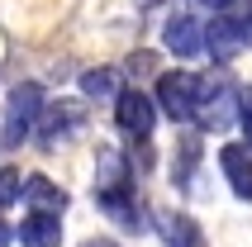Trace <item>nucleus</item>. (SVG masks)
<instances>
[{"label": "nucleus", "mask_w": 252, "mask_h": 247, "mask_svg": "<svg viewBox=\"0 0 252 247\" xmlns=\"http://www.w3.org/2000/svg\"><path fill=\"white\" fill-rule=\"evenodd\" d=\"M148 223H153V233L162 238L167 247H210L205 233H200V223L186 214V209H171V205H157L148 209Z\"/></svg>", "instance_id": "6e6552de"}, {"label": "nucleus", "mask_w": 252, "mask_h": 247, "mask_svg": "<svg viewBox=\"0 0 252 247\" xmlns=\"http://www.w3.org/2000/svg\"><path fill=\"white\" fill-rule=\"evenodd\" d=\"M243 38H248V48H252V5L243 10Z\"/></svg>", "instance_id": "a211bd4d"}, {"label": "nucleus", "mask_w": 252, "mask_h": 247, "mask_svg": "<svg viewBox=\"0 0 252 247\" xmlns=\"http://www.w3.org/2000/svg\"><path fill=\"white\" fill-rule=\"evenodd\" d=\"M10 243H14V228H10L5 219H0V247H10Z\"/></svg>", "instance_id": "6ab92c4d"}, {"label": "nucleus", "mask_w": 252, "mask_h": 247, "mask_svg": "<svg viewBox=\"0 0 252 247\" xmlns=\"http://www.w3.org/2000/svg\"><path fill=\"white\" fill-rule=\"evenodd\" d=\"M195 10H210V14H228V10H243L248 0H190Z\"/></svg>", "instance_id": "f3484780"}, {"label": "nucleus", "mask_w": 252, "mask_h": 247, "mask_svg": "<svg viewBox=\"0 0 252 247\" xmlns=\"http://www.w3.org/2000/svg\"><path fill=\"white\" fill-rule=\"evenodd\" d=\"M43 86L38 81H19L10 91V100H5V114H0V143L5 148H19V143H29L33 138V124H38L43 114Z\"/></svg>", "instance_id": "7ed1b4c3"}, {"label": "nucleus", "mask_w": 252, "mask_h": 247, "mask_svg": "<svg viewBox=\"0 0 252 247\" xmlns=\"http://www.w3.org/2000/svg\"><path fill=\"white\" fill-rule=\"evenodd\" d=\"M195 166H200V138L186 133L181 138V152H176V171H171V181H176L181 190H190V185H195Z\"/></svg>", "instance_id": "4468645a"}, {"label": "nucleus", "mask_w": 252, "mask_h": 247, "mask_svg": "<svg viewBox=\"0 0 252 247\" xmlns=\"http://www.w3.org/2000/svg\"><path fill=\"white\" fill-rule=\"evenodd\" d=\"M195 86H200L195 71H162L153 91L157 114H167L171 124H190L195 119Z\"/></svg>", "instance_id": "423d86ee"}, {"label": "nucleus", "mask_w": 252, "mask_h": 247, "mask_svg": "<svg viewBox=\"0 0 252 247\" xmlns=\"http://www.w3.org/2000/svg\"><path fill=\"white\" fill-rule=\"evenodd\" d=\"M219 171L228 176L238 200H252V148L248 143H224L219 148Z\"/></svg>", "instance_id": "9b49d317"}, {"label": "nucleus", "mask_w": 252, "mask_h": 247, "mask_svg": "<svg viewBox=\"0 0 252 247\" xmlns=\"http://www.w3.org/2000/svg\"><path fill=\"white\" fill-rule=\"evenodd\" d=\"M114 124H119V133L133 143V148H148V138L157 128V105L148 91L138 86H124L119 95H114Z\"/></svg>", "instance_id": "20e7f679"}, {"label": "nucleus", "mask_w": 252, "mask_h": 247, "mask_svg": "<svg viewBox=\"0 0 252 247\" xmlns=\"http://www.w3.org/2000/svg\"><path fill=\"white\" fill-rule=\"evenodd\" d=\"M162 48L171 57H200L205 53V24H200L195 14H171L167 24H162Z\"/></svg>", "instance_id": "1a4fd4ad"}, {"label": "nucleus", "mask_w": 252, "mask_h": 247, "mask_svg": "<svg viewBox=\"0 0 252 247\" xmlns=\"http://www.w3.org/2000/svg\"><path fill=\"white\" fill-rule=\"evenodd\" d=\"M119 91H124V71H119V67H91V71H81V100L114 105Z\"/></svg>", "instance_id": "f8f14e48"}, {"label": "nucleus", "mask_w": 252, "mask_h": 247, "mask_svg": "<svg viewBox=\"0 0 252 247\" xmlns=\"http://www.w3.org/2000/svg\"><path fill=\"white\" fill-rule=\"evenodd\" d=\"M19 190H24L19 166H0V214H5L10 205H19Z\"/></svg>", "instance_id": "2eb2a0df"}, {"label": "nucleus", "mask_w": 252, "mask_h": 247, "mask_svg": "<svg viewBox=\"0 0 252 247\" xmlns=\"http://www.w3.org/2000/svg\"><path fill=\"white\" fill-rule=\"evenodd\" d=\"M14 238L24 247H57L62 243V219L57 214H24V223L14 228Z\"/></svg>", "instance_id": "ddd939ff"}, {"label": "nucleus", "mask_w": 252, "mask_h": 247, "mask_svg": "<svg viewBox=\"0 0 252 247\" xmlns=\"http://www.w3.org/2000/svg\"><path fill=\"white\" fill-rule=\"evenodd\" d=\"M19 200H24L29 214H57V219H62V209H67V190H62L53 176H24Z\"/></svg>", "instance_id": "9d476101"}, {"label": "nucleus", "mask_w": 252, "mask_h": 247, "mask_svg": "<svg viewBox=\"0 0 252 247\" xmlns=\"http://www.w3.org/2000/svg\"><path fill=\"white\" fill-rule=\"evenodd\" d=\"M81 247H119V243H114V238H86Z\"/></svg>", "instance_id": "aec40b11"}, {"label": "nucleus", "mask_w": 252, "mask_h": 247, "mask_svg": "<svg viewBox=\"0 0 252 247\" xmlns=\"http://www.w3.org/2000/svg\"><path fill=\"white\" fill-rule=\"evenodd\" d=\"M238 128H243V143L252 148V86L238 91Z\"/></svg>", "instance_id": "dca6fc26"}, {"label": "nucleus", "mask_w": 252, "mask_h": 247, "mask_svg": "<svg viewBox=\"0 0 252 247\" xmlns=\"http://www.w3.org/2000/svg\"><path fill=\"white\" fill-rule=\"evenodd\" d=\"M248 48L243 38V10H228V14H210V24H205V53L210 62H233V57Z\"/></svg>", "instance_id": "0eeeda50"}, {"label": "nucleus", "mask_w": 252, "mask_h": 247, "mask_svg": "<svg viewBox=\"0 0 252 247\" xmlns=\"http://www.w3.org/2000/svg\"><path fill=\"white\" fill-rule=\"evenodd\" d=\"M95 209L114 228H124L133 238L148 228V209H143L138 190H133V162L110 143L95 152Z\"/></svg>", "instance_id": "f257e3e1"}, {"label": "nucleus", "mask_w": 252, "mask_h": 247, "mask_svg": "<svg viewBox=\"0 0 252 247\" xmlns=\"http://www.w3.org/2000/svg\"><path fill=\"white\" fill-rule=\"evenodd\" d=\"M238 91L243 86H233L228 76H200V86H195V119L190 124H200L205 133H228L233 124H238Z\"/></svg>", "instance_id": "f03ea898"}, {"label": "nucleus", "mask_w": 252, "mask_h": 247, "mask_svg": "<svg viewBox=\"0 0 252 247\" xmlns=\"http://www.w3.org/2000/svg\"><path fill=\"white\" fill-rule=\"evenodd\" d=\"M86 128V100H43V114L33 124V143L38 148H57Z\"/></svg>", "instance_id": "39448f33"}]
</instances>
